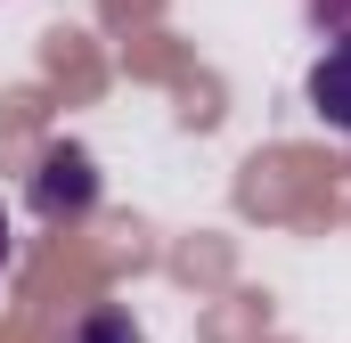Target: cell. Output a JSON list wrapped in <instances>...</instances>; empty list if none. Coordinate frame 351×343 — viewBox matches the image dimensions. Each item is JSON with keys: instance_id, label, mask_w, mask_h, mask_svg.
I'll return each mask as SVG.
<instances>
[{"instance_id": "obj_1", "label": "cell", "mask_w": 351, "mask_h": 343, "mask_svg": "<svg viewBox=\"0 0 351 343\" xmlns=\"http://www.w3.org/2000/svg\"><path fill=\"white\" fill-rule=\"evenodd\" d=\"M25 204H33L41 221H82L90 204H98V164H90V147L58 139V147L33 164V188H25Z\"/></svg>"}, {"instance_id": "obj_2", "label": "cell", "mask_w": 351, "mask_h": 343, "mask_svg": "<svg viewBox=\"0 0 351 343\" xmlns=\"http://www.w3.org/2000/svg\"><path fill=\"white\" fill-rule=\"evenodd\" d=\"M311 115L351 139V41H327L319 49V66H311Z\"/></svg>"}, {"instance_id": "obj_3", "label": "cell", "mask_w": 351, "mask_h": 343, "mask_svg": "<svg viewBox=\"0 0 351 343\" xmlns=\"http://www.w3.org/2000/svg\"><path fill=\"white\" fill-rule=\"evenodd\" d=\"M74 343H147V335H139V319H131L123 303H98V311H82Z\"/></svg>"}, {"instance_id": "obj_4", "label": "cell", "mask_w": 351, "mask_h": 343, "mask_svg": "<svg viewBox=\"0 0 351 343\" xmlns=\"http://www.w3.org/2000/svg\"><path fill=\"white\" fill-rule=\"evenodd\" d=\"M311 25L327 41H351V0H311Z\"/></svg>"}, {"instance_id": "obj_5", "label": "cell", "mask_w": 351, "mask_h": 343, "mask_svg": "<svg viewBox=\"0 0 351 343\" xmlns=\"http://www.w3.org/2000/svg\"><path fill=\"white\" fill-rule=\"evenodd\" d=\"M0 270H8V204H0Z\"/></svg>"}]
</instances>
